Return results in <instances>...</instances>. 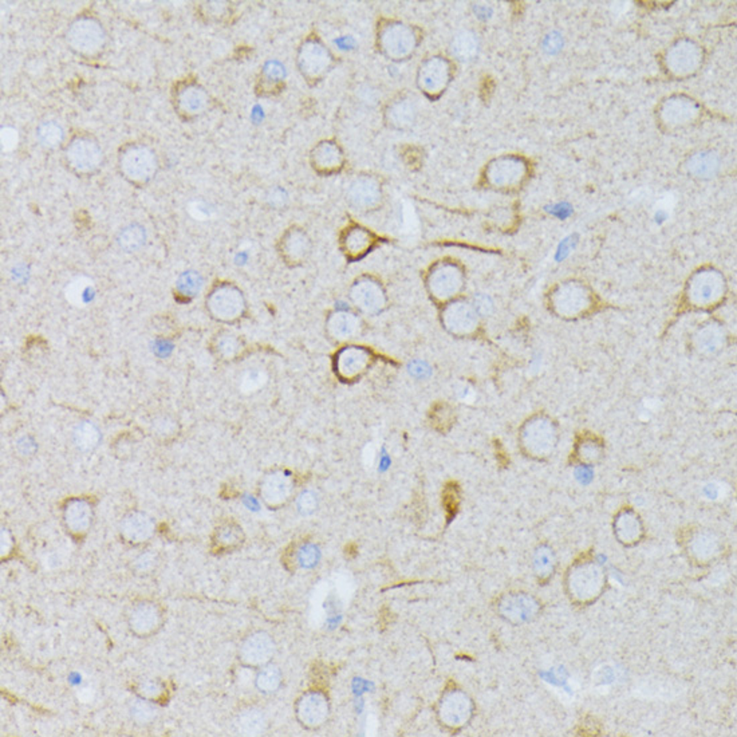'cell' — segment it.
<instances>
[{"mask_svg":"<svg viewBox=\"0 0 737 737\" xmlns=\"http://www.w3.org/2000/svg\"><path fill=\"white\" fill-rule=\"evenodd\" d=\"M381 43L386 54L401 59L412 54L415 40L412 29L404 24H392L383 30Z\"/></svg>","mask_w":737,"mask_h":737,"instance_id":"obj_10","label":"cell"},{"mask_svg":"<svg viewBox=\"0 0 737 737\" xmlns=\"http://www.w3.org/2000/svg\"><path fill=\"white\" fill-rule=\"evenodd\" d=\"M461 274L454 266L444 264L431 271L429 275L431 292L438 299H447L459 292L461 287Z\"/></svg>","mask_w":737,"mask_h":737,"instance_id":"obj_13","label":"cell"},{"mask_svg":"<svg viewBox=\"0 0 737 737\" xmlns=\"http://www.w3.org/2000/svg\"><path fill=\"white\" fill-rule=\"evenodd\" d=\"M319 505V498L318 495L314 492V491H303L299 496H298V500H296V508L298 511L302 514V515H311L317 511Z\"/></svg>","mask_w":737,"mask_h":737,"instance_id":"obj_38","label":"cell"},{"mask_svg":"<svg viewBox=\"0 0 737 737\" xmlns=\"http://www.w3.org/2000/svg\"><path fill=\"white\" fill-rule=\"evenodd\" d=\"M448 78V70L445 62L440 59H431L421 66L420 72V85L428 93H437L445 86Z\"/></svg>","mask_w":737,"mask_h":737,"instance_id":"obj_19","label":"cell"},{"mask_svg":"<svg viewBox=\"0 0 737 737\" xmlns=\"http://www.w3.org/2000/svg\"><path fill=\"white\" fill-rule=\"evenodd\" d=\"M452 49L453 54L457 55L460 59H470L477 51V40L475 35L463 33L454 39Z\"/></svg>","mask_w":737,"mask_h":737,"instance_id":"obj_34","label":"cell"},{"mask_svg":"<svg viewBox=\"0 0 737 737\" xmlns=\"http://www.w3.org/2000/svg\"><path fill=\"white\" fill-rule=\"evenodd\" d=\"M259 669L260 670L257 672V676L255 679L256 688L264 695H271L276 692L282 683L280 669L278 666L270 665V664L262 666Z\"/></svg>","mask_w":737,"mask_h":737,"instance_id":"obj_25","label":"cell"},{"mask_svg":"<svg viewBox=\"0 0 737 737\" xmlns=\"http://www.w3.org/2000/svg\"><path fill=\"white\" fill-rule=\"evenodd\" d=\"M319 557H321V551L312 543L302 544L296 554V560L299 566L303 569H312L319 562Z\"/></svg>","mask_w":737,"mask_h":737,"instance_id":"obj_36","label":"cell"},{"mask_svg":"<svg viewBox=\"0 0 737 737\" xmlns=\"http://www.w3.org/2000/svg\"><path fill=\"white\" fill-rule=\"evenodd\" d=\"M118 166L126 180L136 185H145L152 180L159 169L156 153L144 144L126 145L118 156Z\"/></svg>","mask_w":737,"mask_h":737,"instance_id":"obj_2","label":"cell"},{"mask_svg":"<svg viewBox=\"0 0 737 737\" xmlns=\"http://www.w3.org/2000/svg\"><path fill=\"white\" fill-rule=\"evenodd\" d=\"M298 63L307 78H319L328 69L330 55L318 42H307L299 51Z\"/></svg>","mask_w":737,"mask_h":737,"instance_id":"obj_12","label":"cell"},{"mask_svg":"<svg viewBox=\"0 0 737 737\" xmlns=\"http://www.w3.org/2000/svg\"><path fill=\"white\" fill-rule=\"evenodd\" d=\"M360 327V319L349 312H335L327 321L328 334L338 341L353 338L358 334Z\"/></svg>","mask_w":737,"mask_h":737,"instance_id":"obj_20","label":"cell"},{"mask_svg":"<svg viewBox=\"0 0 737 737\" xmlns=\"http://www.w3.org/2000/svg\"><path fill=\"white\" fill-rule=\"evenodd\" d=\"M275 653V644L270 635L264 631L253 633L247 637L239 650L240 661L251 667H262L270 663Z\"/></svg>","mask_w":737,"mask_h":737,"instance_id":"obj_7","label":"cell"},{"mask_svg":"<svg viewBox=\"0 0 737 737\" xmlns=\"http://www.w3.org/2000/svg\"><path fill=\"white\" fill-rule=\"evenodd\" d=\"M292 489L294 484L290 476L283 472H272L260 483V498L271 508H278L287 503Z\"/></svg>","mask_w":737,"mask_h":737,"instance_id":"obj_9","label":"cell"},{"mask_svg":"<svg viewBox=\"0 0 737 737\" xmlns=\"http://www.w3.org/2000/svg\"><path fill=\"white\" fill-rule=\"evenodd\" d=\"M264 77L274 84L282 81L285 78V66L276 61H271L264 66Z\"/></svg>","mask_w":737,"mask_h":737,"instance_id":"obj_45","label":"cell"},{"mask_svg":"<svg viewBox=\"0 0 737 737\" xmlns=\"http://www.w3.org/2000/svg\"><path fill=\"white\" fill-rule=\"evenodd\" d=\"M692 166L695 168L697 175L705 176V175H711L715 172V169L718 168V162L711 154L702 153V156L695 159V164Z\"/></svg>","mask_w":737,"mask_h":737,"instance_id":"obj_43","label":"cell"},{"mask_svg":"<svg viewBox=\"0 0 737 737\" xmlns=\"http://www.w3.org/2000/svg\"><path fill=\"white\" fill-rule=\"evenodd\" d=\"M243 541V534L241 528L235 525L232 523L224 524L220 528H217L216 532V543L223 550H232L241 544Z\"/></svg>","mask_w":737,"mask_h":737,"instance_id":"obj_30","label":"cell"},{"mask_svg":"<svg viewBox=\"0 0 737 737\" xmlns=\"http://www.w3.org/2000/svg\"><path fill=\"white\" fill-rule=\"evenodd\" d=\"M695 296L700 303H709L716 299L719 295L720 283L716 282L715 276L712 275H704L700 282H697L695 286Z\"/></svg>","mask_w":737,"mask_h":737,"instance_id":"obj_32","label":"cell"},{"mask_svg":"<svg viewBox=\"0 0 737 737\" xmlns=\"http://www.w3.org/2000/svg\"><path fill=\"white\" fill-rule=\"evenodd\" d=\"M203 286L201 276L195 271H187L177 280V290L185 296L196 295Z\"/></svg>","mask_w":737,"mask_h":737,"instance_id":"obj_35","label":"cell"},{"mask_svg":"<svg viewBox=\"0 0 737 737\" xmlns=\"http://www.w3.org/2000/svg\"><path fill=\"white\" fill-rule=\"evenodd\" d=\"M207 306L216 319L232 322L241 317L246 302L240 290L231 285H220L209 294Z\"/></svg>","mask_w":737,"mask_h":737,"instance_id":"obj_4","label":"cell"},{"mask_svg":"<svg viewBox=\"0 0 737 737\" xmlns=\"http://www.w3.org/2000/svg\"><path fill=\"white\" fill-rule=\"evenodd\" d=\"M137 693L143 699H146L149 702H154L159 697H161L164 693V685L159 681H145L138 685Z\"/></svg>","mask_w":737,"mask_h":737,"instance_id":"obj_41","label":"cell"},{"mask_svg":"<svg viewBox=\"0 0 737 737\" xmlns=\"http://www.w3.org/2000/svg\"><path fill=\"white\" fill-rule=\"evenodd\" d=\"M208 94L193 82H184L175 93V105L181 116L193 118L200 116L208 106Z\"/></svg>","mask_w":737,"mask_h":737,"instance_id":"obj_8","label":"cell"},{"mask_svg":"<svg viewBox=\"0 0 737 737\" xmlns=\"http://www.w3.org/2000/svg\"><path fill=\"white\" fill-rule=\"evenodd\" d=\"M65 159L74 173L89 176L102 166L104 152L93 137L79 134L66 146Z\"/></svg>","mask_w":737,"mask_h":737,"instance_id":"obj_3","label":"cell"},{"mask_svg":"<svg viewBox=\"0 0 737 737\" xmlns=\"http://www.w3.org/2000/svg\"><path fill=\"white\" fill-rule=\"evenodd\" d=\"M267 720L263 712L256 708H248L239 715L237 728L243 735L257 736L266 731Z\"/></svg>","mask_w":737,"mask_h":737,"instance_id":"obj_22","label":"cell"},{"mask_svg":"<svg viewBox=\"0 0 737 737\" xmlns=\"http://www.w3.org/2000/svg\"><path fill=\"white\" fill-rule=\"evenodd\" d=\"M314 164L318 169L322 171H331L340 166L341 164V152L335 145L324 144L319 145L314 152Z\"/></svg>","mask_w":737,"mask_h":737,"instance_id":"obj_27","label":"cell"},{"mask_svg":"<svg viewBox=\"0 0 737 737\" xmlns=\"http://www.w3.org/2000/svg\"><path fill=\"white\" fill-rule=\"evenodd\" d=\"M370 244H372V236L366 231H363L362 228H353L351 231H349V234H346L344 246H346L349 255L360 256V253L366 252L365 250L370 248Z\"/></svg>","mask_w":737,"mask_h":737,"instance_id":"obj_31","label":"cell"},{"mask_svg":"<svg viewBox=\"0 0 737 737\" xmlns=\"http://www.w3.org/2000/svg\"><path fill=\"white\" fill-rule=\"evenodd\" d=\"M443 321L450 333L466 335L477 327L479 315L473 306L467 303H454L445 310Z\"/></svg>","mask_w":737,"mask_h":737,"instance_id":"obj_14","label":"cell"},{"mask_svg":"<svg viewBox=\"0 0 737 737\" xmlns=\"http://www.w3.org/2000/svg\"><path fill=\"white\" fill-rule=\"evenodd\" d=\"M17 448L22 456H31L36 450L35 441L31 437L24 436L19 440Z\"/></svg>","mask_w":737,"mask_h":737,"instance_id":"obj_48","label":"cell"},{"mask_svg":"<svg viewBox=\"0 0 737 737\" xmlns=\"http://www.w3.org/2000/svg\"><path fill=\"white\" fill-rule=\"evenodd\" d=\"M130 715H132V719L138 724H150L157 716V709L154 708L152 702L140 697L132 702Z\"/></svg>","mask_w":737,"mask_h":737,"instance_id":"obj_33","label":"cell"},{"mask_svg":"<svg viewBox=\"0 0 737 737\" xmlns=\"http://www.w3.org/2000/svg\"><path fill=\"white\" fill-rule=\"evenodd\" d=\"M412 372H413L414 374H417V373H418V376H420V377H421V376L424 377V374H425L427 369L424 367V365H415V366H413V370H412Z\"/></svg>","mask_w":737,"mask_h":737,"instance_id":"obj_53","label":"cell"},{"mask_svg":"<svg viewBox=\"0 0 737 737\" xmlns=\"http://www.w3.org/2000/svg\"><path fill=\"white\" fill-rule=\"evenodd\" d=\"M310 239L301 230H291L282 239V253L290 263H301L310 253Z\"/></svg>","mask_w":737,"mask_h":737,"instance_id":"obj_18","label":"cell"},{"mask_svg":"<svg viewBox=\"0 0 737 737\" xmlns=\"http://www.w3.org/2000/svg\"><path fill=\"white\" fill-rule=\"evenodd\" d=\"M146 232L140 224H130L125 227L118 235V244L126 252H134L140 250L145 244Z\"/></svg>","mask_w":737,"mask_h":737,"instance_id":"obj_26","label":"cell"},{"mask_svg":"<svg viewBox=\"0 0 737 737\" xmlns=\"http://www.w3.org/2000/svg\"><path fill=\"white\" fill-rule=\"evenodd\" d=\"M93 295H94V288H93V285H91L90 282L77 280L70 286L69 296H70V299L75 305H82V303L88 302Z\"/></svg>","mask_w":737,"mask_h":737,"instance_id":"obj_37","label":"cell"},{"mask_svg":"<svg viewBox=\"0 0 737 737\" xmlns=\"http://www.w3.org/2000/svg\"><path fill=\"white\" fill-rule=\"evenodd\" d=\"M576 243H578V240H576V236H573V235H571V236H569V237H564V239H563V240L560 241V244L557 246V262H562V260H564V259H566V257H567V256L570 255V252H571V250H574V247H576Z\"/></svg>","mask_w":737,"mask_h":737,"instance_id":"obj_46","label":"cell"},{"mask_svg":"<svg viewBox=\"0 0 737 737\" xmlns=\"http://www.w3.org/2000/svg\"><path fill=\"white\" fill-rule=\"evenodd\" d=\"M468 702L464 697L457 695H450L441 705V716L445 724L457 725L467 718Z\"/></svg>","mask_w":737,"mask_h":737,"instance_id":"obj_24","label":"cell"},{"mask_svg":"<svg viewBox=\"0 0 737 737\" xmlns=\"http://www.w3.org/2000/svg\"><path fill=\"white\" fill-rule=\"evenodd\" d=\"M328 712H330L328 700L326 695L318 690H311V692L305 693L298 700L296 706H295V713H296L299 722L303 727L311 728V729L324 725L328 718Z\"/></svg>","mask_w":737,"mask_h":737,"instance_id":"obj_5","label":"cell"},{"mask_svg":"<svg viewBox=\"0 0 737 737\" xmlns=\"http://www.w3.org/2000/svg\"><path fill=\"white\" fill-rule=\"evenodd\" d=\"M475 14H476L477 18L486 20V19H489L492 17V10H491L489 7H486V6L477 4V6H475Z\"/></svg>","mask_w":737,"mask_h":737,"instance_id":"obj_52","label":"cell"},{"mask_svg":"<svg viewBox=\"0 0 737 737\" xmlns=\"http://www.w3.org/2000/svg\"><path fill=\"white\" fill-rule=\"evenodd\" d=\"M541 49L546 54L555 55L563 49V36L557 31H553L544 36L541 42Z\"/></svg>","mask_w":737,"mask_h":737,"instance_id":"obj_42","label":"cell"},{"mask_svg":"<svg viewBox=\"0 0 737 737\" xmlns=\"http://www.w3.org/2000/svg\"><path fill=\"white\" fill-rule=\"evenodd\" d=\"M66 42L75 54L95 58L104 51L108 35L98 19L78 17L68 29Z\"/></svg>","mask_w":737,"mask_h":737,"instance_id":"obj_1","label":"cell"},{"mask_svg":"<svg viewBox=\"0 0 737 737\" xmlns=\"http://www.w3.org/2000/svg\"><path fill=\"white\" fill-rule=\"evenodd\" d=\"M13 544L14 543H13V538H11L10 532L6 528H3L1 530V553L3 554L10 553V550L13 548Z\"/></svg>","mask_w":737,"mask_h":737,"instance_id":"obj_51","label":"cell"},{"mask_svg":"<svg viewBox=\"0 0 737 737\" xmlns=\"http://www.w3.org/2000/svg\"><path fill=\"white\" fill-rule=\"evenodd\" d=\"M93 509L90 504L82 499H72L63 509V522L72 535H84L90 528Z\"/></svg>","mask_w":737,"mask_h":737,"instance_id":"obj_17","label":"cell"},{"mask_svg":"<svg viewBox=\"0 0 737 737\" xmlns=\"http://www.w3.org/2000/svg\"><path fill=\"white\" fill-rule=\"evenodd\" d=\"M546 211L550 215L557 217L559 220H566L567 217H570L574 212L573 207L569 203H566V201H559V203H555V204H551V205L546 207Z\"/></svg>","mask_w":737,"mask_h":737,"instance_id":"obj_44","label":"cell"},{"mask_svg":"<svg viewBox=\"0 0 737 737\" xmlns=\"http://www.w3.org/2000/svg\"><path fill=\"white\" fill-rule=\"evenodd\" d=\"M381 196V191L377 182L372 179H360L356 181L350 191L349 198L358 208H370L376 205Z\"/></svg>","mask_w":737,"mask_h":737,"instance_id":"obj_21","label":"cell"},{"mask_svg":"<svg viewBox=\"0 0 737 737\" xmlns=\"http://www.w3.org/2000/svg\"><path fill=\"white\" fill-rule=\"evenodd\" d=\"M370 365V354L360 347H346L337 357V372L344 379H354Z\"/></svg>","mask_w":737,"mask_h":737,"instance_id":"obj_15","label":"cell"},{"mask_svg":"<svg viewBox=\"0 0 737 737\" xmlns=\"http://www.w3.org/2000/svg\"><path fill=\"white\" fill-rule=\"evenodd\" d=\"M388 114H389V121L392 122V125L397 126L399 129H405L413 124L415 109L412 102H409L408 100H402L389 109Z\"/></svg>","mask_w":737,"mask_h":737,"instance_id":"obj_29","label":"cell"},{"mask_svg":"<svg viewBox=\"0 0 737 737\" xmlns=\"http://www.w3.org/2000/svg\"><path fill=\"white\" fill-rule=\"evenodd\" d=\"M75 447L82 452H91L95 450L101 441V431L89 421L81 422L72 434Z\"/></svg>","mask_w":737,"mask_h":737,"instance_id":"obj_23","label":"cell"},{"mask_svg":"<svg viewBox=\"0 0 737 737\" xmlns=\"http://www.w3.org/2000/svg\"><path fill=\"white\" fill-rule=\"evenodd\" d=\"M240 349V342L234 335H223L217 340V353L224 358H232Z\"/></svg>","mask_w":737,"mask_h":737,"instance_id":"obj_40","label":"cell"},{"mask_svg":"<svg viewBox=\"0 0 737 737\" xmlns=\"http://www.w3.org/2000/svg\"><path fill=\"white\" fill-rule=\"evenodd\" d=\"M154 534V524L144 512H130L121 523V535L132 544H141L150 539Z\"/></svg>","mask_w":737,"mask_h":737,"instance_id":"obj_16","label":"cell"},{"mask_svg":"<svg viewBox=\"0 0 737 737\" xmlns=\"http://www.w3.org/2000/svg\"><path fill=\"white\" fill-rule=\"evenodd\" d=\"M475 310L477 314H488L492 308V302L486 295H477L475 298Z\"/></svg>","mask_w":737,"mask_h":737,"instance_id":"obj_49","label":"cell"},{"mask_svg":"<svg viewBox=\"0 0 737 737\" xmlns=\"http://www.w3.org/2000/svg\"><path fill=\"white\" fill-rule=\"evenodd\" d=\"M351 299L366 314L381 312L386 303L383 290L372 279L357 282L351 288Z\"/></svg>","mask_w":737,"mask_h":737,"instance_id":"obj_11","label":"cell"},{"mask_svg":"<svg viewBox=\"0 0 737 737\" xmlns=\"http://www.w3.org/2000/svg\"><path fill=\"white\" fill-rule=\"evenodd\" d=\"M266 382V374L259 369H250L241 379V389L247 393L256 392Z\"/></svg>","mask_w":737,"mask_h":737,"instance_id":"obj_39","label":"cell"},{"mask_svg":"<svg viewBox=\"0 0 737 737\" xmlns=\"http://www.w3.org/2000/svg\"><path fill=\"white\" fill-rule=\"evenodd\" d=\"M286 200H287V195H286V192H285L283 189H280V188H276V189L271 191V193L269 195V201H270L271 205H274V207H282V205H285Z\"/></svg>","mask_w":737,"mask_h":737,"instance_id":"obj_50","label":"cell"},{"mask_svg":"<svg viewBox=\"0 0 737 737\" xmlns=\"http://www.w3.org/2000/svg\"><path fill=\"white\" fill-rule=\"evenodd\" d=\"M154 564H156V557L150 553H145L134 560V567L140 573L150 571L154 567Z\"/></svg>","mask_w":737,"mask_h":737,"instance_id":"obj_47","label":"cell"},{"mask_svg":"<svg viewBox=\"0 0 737 737\" xmlns=\"http://www.w3.org/2000/svg\"><path fill=\"white\" fill-rule=\"evenodd\" d=\"M162 612L154 602L143 601L132 606L127 614L129 629L138 637H149L160 629Z\"/></svg>","mask_w":737,"mask_h":737,"instance_id":"obj_6","label":"cell"},{"mask_svg":"<svg viewBox=\"0 0 737 737\" xmlns=\"http://www.w3.org/2000/svg\"><path fill=\"white\" fill-rule=\"evenodd\" d=\"M36 137L40 145L47 149H54L62 144L65 133L63 129L55 121H45L36 129Z\"/></svg>","mask_w":737,"mask_h":737,"instance_id":"obj_28","label":"cell"}]
</instances>
